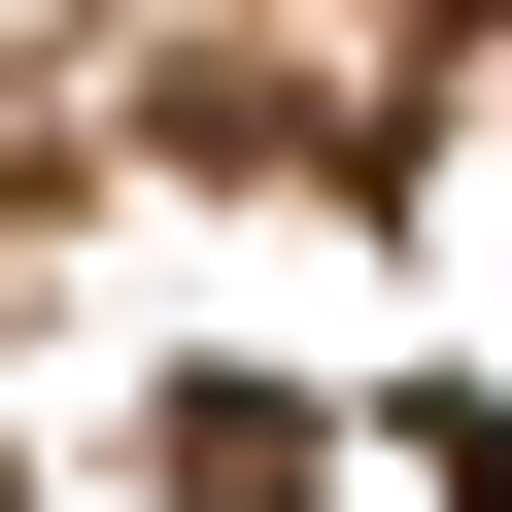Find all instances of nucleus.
I'll use <instances>...</instances> for the list:
<instances>
[{
  "mask_svg": "<svg viewBox=\"0 0 512 512\" xmlns=\"http://www.w3.org/2000/svg\"><path fill=\"white\" fill-rule=\"evenodd\" d=\"M478 512H512V444H478Z\"/></svg>",
  "mask_w": 512,
  "mask_h": 512,
  "instance_id": "obj_1",
  "label": "nucleus"
}]
</instances>
